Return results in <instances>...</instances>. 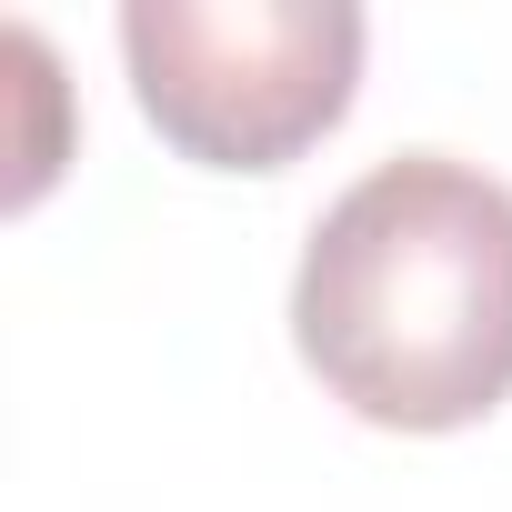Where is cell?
<instances>
[{"label": "cell", "mask_w": 512, "mask_h": 512, "mask_svg": "<svg viewBox=\"0 0 512 512\" xmlns=\"http://www.w3.org/2000/svg\"><path fill=\"white\" fill-rule=\"evenodd\" d=\"M292 342L382 432H462L512 402V181L452 151L372 161L302 241Z\"/></svg>", "instance_id": "cell-1"}, {"label": "cell", "mask_w": 512, "mask_h": 512, "mask_svg": "<svg viewBox=\"0 0 512 512\" xmlns=\"http://www.w3.org/2000/svg\"><path fill=\"white\" fill-rule=\"evenodd\" d=\"M121 61L181 161L282 171L352 111L362 11L352 0H131Z\"/></svg>", "instance_id": "cell-2"}]
</instances>
